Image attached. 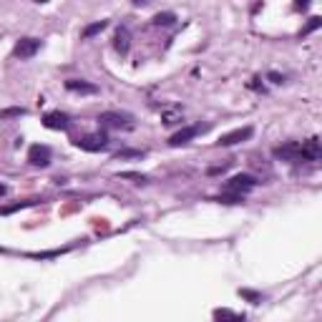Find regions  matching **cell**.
Returning a JSON list of instances; mask_svg holds the SVG:
<instances>
[{
	"instance_id": "3",
	"label": "cell",
	"mask_w": 322,
	"mask_h": 322,
	"mask_svg": "<svg viewBox=\"0 0 322 322\" xmlns=\"http://www.w3.org/2000/svg\"><path fill=\"white\" fill-rule=\"evenodd\" d=\"M38 50H40V40L38 38H20L18 45H15V50H13V56L20 58V61H28V58L36 56Z\"/></svg>"
},
{
	"instance_id": "19",
	"label": "cell",
	"mask_w": 322,
	"mask_h": 322,
	"mask_svg": "<svg viewBox=\"0 0 322 322\" xmlns=\"http://www.w3.org/2000/svg\"><path fill=\"white\" fill-rule=\"evenodd\" d=\"M320 25H322V18H310V23L305 25V28H302V36H307V33H312V31H317L320 28Z\"/></svg>"
},
{
	"instance_id": "11",
	"label": "cell",
	"mask_w": 322,
	"mask_h": 322,
	"mask_svg": "<svg viewBox=\"0 0 322 322\" xmlns=\"http://www.w3.org/2000/svg\"><path fill=\"white\" fill-rule=\"evenodd\" d=\"M320 154H322V151H320V139H317V136L302 141V161H317Z\"/></svg>"
},
{
	"instance_id": "9",
	"label": "cell",
	"mask_w": 322,
	"mask_h": 322,
	"mask_svg": "<svg viewBox=\"0 0 322 322\" xmlns=\"http://www.w3.org/2000/svg\"><path fill=\"white\" fill-rule=\"evenodd\" d=\"M199 131H201L199 126H184V128H179L174 136L169 139V144H171V146H184V144H189Z\"/></svg>"
},
{
	"instance_id": "15",
	"label": "cell",
	"mask_w": 322,
	"mask_h": 322,
	"mask_svg": "<svg viewBox=\"0 0 322 322\" xmlns=\"http://www.w3.org/2000/svg\"><path fill=\"white\" fill-rule=\"evenodd\" d=\"M25 116V109H20V106H13V109H3L0 111V121H5V119H20Z\"/></svg>"
},
{
	"instance_id": "14",
	"label": "cell",
	"mask_w": 322,
	"mask_h": 322,
	"mask_svg": "<svg viewBox=\"0 0 322 322\" xmlns=\"http://www.w3.org/2000/svg\"><path fill=\"white\" fill-rule=\"evenodd\" d=\"M174 23H176V15L169 13V10H166V13H156V15H154V25H174Z\"/></svg>"
},
{
	"instance_id": "10",
	"label": "cell",
	"mask_w": 322,
	"mask_h": 322,
	"mask_svg": "<svg viewBox=\"0 0 322 322\" xmlns=\"http://www.w3.org/2000/svg\"><path fill=\"white\" fill-rule=\"evenodd\" d=\"M114 48L121 53V56H128V50H131V33H128L126 25H121V28L116 31V36H114Z\"/></svg>"
},
{
	"instance_id": "5",
	"label": "cell",
	"mask_w": 322,
	"mask_h": 322,
	"mask_svg": "<svg viewBox=\"0 0 322 322\" xmlns=\"http://www.w3.org/2000/svg\"><path fill=\"white\" fill-rule=\"evenodd\" d=\"M275 156L277 159H284V161H294V164H300L302 161V144L300 141H289L284 146H277L275 149Z\"/></svg>"
},
{
	"instance_id": "4",
	"label": "cell",
	"mask_w": 322,
	"mask_h": 322,
	"mask_svg": "<svg viewBox=\"0 0 322 322\" xmlns=\"http://www.w3.org/2000/svg\"><path fill=\"white\" fill-rule=\"evenodd\" d=\"M98 123L101 128H123V126H131V116L119 114V111H106L98 116Z\"/></svg>"
},
{
	"instance_id": "26",
	"label": "cell",
	"mask_w": 322,
	"mask_h": 322,
	"mask_svg": "<svg viewBox=\"0 0 322 322\" xmlns=\"http://www.w3.org/2000/svg\"><path fill=\"white\" fill-rule=\"evenodd\" d=\"M133 3H136V5H141V3H146V0H133Z\"/></svg>"
},
{
	"instance_id": "18",
	"label": "cell",
	"mask_w": 322,
	"mask_h": 322,
	"mask_svg": "<svg viewBox=\"0 0 322 322\" xmlns=\"http://www.w3.org/2000/svg\"><path fill=\"white\" fill-rule=\"evenodd\" d=\"M239 294H242L244 300L254 302V305H259V302H262V294H259V292H252V289H239Z\"/></svg>"
},
{
	"instance_id": "23",
	"label": "cell",
	"mask_w": 322,
	"mask_h": 322,
	"mask_svg": "<svg viewBox=\"0 0 322 322\" xmlns=\"http://www.w3.org/2000/svg\"><path fill=\"white\" fill-rule=\"evenodd\" d=\"M307 5H310V0H294V8L297 10H307Z\"/></svg>"
},
{
	"instance_id": "20",
	"label": "cell",
	"mask_w": 322,
	"mask_h": 322,
	"mask_svg": "<svg viewBox=\"0 0 322 322\" xmlns=\"http://www.w3.org/2000/svg\"><path fill=\"white\" fill-rule=\"evenodd\" d=\"M121 176H123V179H133L136 184H146V181H149V179H146L144 174H136V171H123Z\"/></svg>"
},
{
	"instance_id": "17",
	"label": "cell",
	"mask_w": 322,
	"mask_h": 322,
	"mask_svg": "<svg viewBox=\"0 0 322 322\" xmlns=\"http://www.w3.org/2000/svg\"><path fill=\"white\" fill-rule=\"evenodd\" d=\"M214 320H244V315H237L232 310H214Z\"/></svg>"
},
{
	"instance_id": "25",
	"label": "cell",
	"mask_w": 322,
	"mask_h": 322,
	"mask_svg": "<svg viewBox=\"0 0 322 322\" xmlns=\"http://www.w3.org/2000/svg\"><path fill=\"white\" fill-rule=\"evenodd\" d=\"M3 194H5V186H3V184H0V197H3Z\"/></svg>"
},
{
	"instance_id": "2",
	"label": "cell",
	"mask_w": 322,
	"mask_h": 322,
	"mask_svg": "<svg viewBox=\"0 0 322 322\" xmlns=\"http://www.w3.org/2000/svg\"><path fill=\"white\" fill-rule=\"evenodd\" d=\"M76 146L83 149V151H103L109 146V136L106 133H91V136H83V139H76Z\"/></svg>"
},
{
	"instance_id": "13",
	"label": "cell",
	"mask_w": 322,
	"mask_h": 322,
	"mask_svg": "<svg viewBox=\"0 0 322 322\" xmlns=\"http://www.w3.org/2000/svg\"><path fill=\"white\" fill-rule=\"evenodd\" d=\"M106 25H109V20H96V23H91V25H86L83 31H80V38L83 40H88V38H93V36H98L101 31H106Z\"/></svg>"
},
{
	"instance_id": "27",
	"label": "cell",
	"mask_w": 322,
	"mask_h": 322,
	"mask_svg": "<svg viewBox=\"0 0 322 322\" xmlns=\"http://www.w3.org/2000/svg\"><path fill=\"white\" fill-rule=\"evenodd\" d=\"M36 3H48V0H36Z\"/></svg>"
},
{
	"instance_id": "1",
	"label": "cell",
	"mask_w": 322,
	"mask_h": 322,
	"mask_svg": "<svg viewBox=\"0 0 322 322\" xmlns=\"http://www.w3.org/2000/svg\"><path fill=\"white\" fill-rule=\"evenodd\" d=\"M257 184H259V181H257L252 174H237V176H232V179L224 184V192H234V194H242V197H244L247 192L254 189Z\"/></svg>"
},
{
	"instance_id": "24",
	"label": "cell",
	"mask_w": 322,
	"mask_h": 322,
	"mask_svg": "<svg viewBox=\"0 0 322 322\" xmlns=\"http://www.w3.org/2000/svg\"><path fill=\"white\" fill-rule=\"evenodd\" d=\"M229 169V164H222V166H211L209 169V174H222V171H227Z\"/></svg>"
},
{
	"instance_id": "8",
	"label": "cell",
	"mask_w": 322,
	"mask_h": 322,
	"mask_svg": "<svg viewBox=\"0 0 322 322\" xmlns=\"http://www.w3.org/2000/svg\"><path fill=\"white\" fill-rule=\"evenodd\" d=\"M28 161L33 166H48L50 164V149L48 146H43V144H33L31 149H28Z\"/></svg>"
},
{
	"instance_id": "22",
	"label": "cell",
	"mask_w": 322,
	"mask_h": 322,
	"mask_svg": "<svg viewBox=\"0 0 322 322\" xmlns=\"http://www.w3.org/2000/svg\"><path fill=\"white\" fill-rule=\"evenodd\" d=\"M126 156H141V151H119L116 159H126Z\"/></svg>"
},
{
	"instance_id": "12",
	"label": "cell",
	"mask_w": 322,
	"mask_h": 322,
	"mask_svg": "<svg viewBox=\"0 0 322 322\" xmlns=\"http://www.w3.org/2000/svg\"><path fill=\"white\" fill-rule=\"evenodd\" d=\"M66 88L73 91V93H88V96L98 93V88H96L93 83H88V80H80V78H71V80H66Z\"/></svg>"
},
{
	"instance_id": "21",
	"label": "cell",
	"mask_w": 322,
	"mask_h": 322,
	"mask_svg": "<svg viewBox=\"0 0 322 322\" xmlns=\"http://www.w3.org/2000/svg\"><path fill=\"white\" fill-rule=\"evenodd\" d=\"M267 78H270L272 83H282V80H284V76H280V73H275V71H272V73H267Z\"/></svg>"
},
{
	"instance_id": "16",
	"label": "cell",
	"mask_w": 322,
	"mask_h": 322,
	"mask_svg": "<svg viewBox=\"0 0 322 322\" xmlns=\"http://www.w3.org/2000/svg\"><path fill=\"white\" fill-rule=\"evenodd\" d=\"M161 119H164V123H176V121H181V109H179V106H174V109L161 114Z\"/></svg>"
},
{
	"instance_id": "7",
	"label": "cell",
	"mask_w": 322,
	"mask_h": 322,
	"mask_svg": "<svg viewBox=\"0 0 322 322\" xmlns=\"http://www.w3.org/2000/svg\"><path fill=\"white\" fill-rule=\"evenodd\" d=\"M43 126H45V128H53V131H66V128L71 126V119H68V114H63V111H48V114L43 116Z\"/></svg>"
},
{
	"instance_id": "6",
	"label": "cell",
	"mask_w": 322,
	"mask_h": 322,
	"mask_svg": "<svg viewBox=\"0 0 322 322\" xmlns=\"http://www.w3.org/2000/svg\"><path fill=\"white\" fill-rule=\"evenodd\" d=\"M252 136V126H242V128H234L229 133H222L219 136V146H234V144H242V141H247Z\"/></svg>"
}]
</instances>
